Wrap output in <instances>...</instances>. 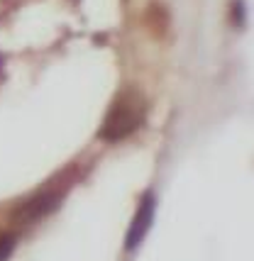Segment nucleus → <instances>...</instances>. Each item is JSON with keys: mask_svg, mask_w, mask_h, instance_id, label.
<instances>
[{"mask_svg": "<svg viewBox=\"0 0 254 261\" xmlns=\"http://www.w3.org/2000/svg\"><path fill=\"white\" fill-rule=\"evenodd\" d=\"M144 113H147L144 98L137 91H122L115 98V102L110 105L98 135L105 142H120L144 122Z\"/></svg>", "mask_w": 254, "mask_h": 261, "instance_id": "nucleus-1", "label": "nucleus"}, {"mask_svg": "<svg viewBox=\"0 0 254 261\" xmlns=\"http://www.w3.org/2000/svg\"><path fill=\"white\" fill-rule=\"evenodd\" d=\"M73 178H76V169H66L64 173H59L42 193H37L30 203H24L22 207H17V220H20V222H37L39 217L54 213L57 205L64 200L66 191L73 186Z\"/></svg>", "mask_w": 254, "mask_h": 261, "instance_id": "nucleus-2", "label": "nucleus"}, {"mask_svg": "<svg viewBox=\"0 0 254 261\" xmlns=\"http://www.w3.org/2000/svg\"><path fill=\"white\" fill-rule=\"evenodd\" d=\"M151 220H154V195L147 193L142 198V203L137 207V215H135L132 225H130V232H127V239H125L127 251H135L144 242V237H147V232L151 227Z\"/></svg>", "mask_w": 254, "mask_h": 261, "instance_id": "nucleus-3", "label": "nucleus"}, {"mask_svg": "<svg viewBox=\"0 0 254 261\" xmlns=\"http://www.w3.org/2000/svg\"><path fill=\"white\" fill-rule=\"evenodd\" d=\"M15 249V237L12 234H0V261H8Z\"/></svg>", "mask_w": 254, "mask_h": 261, "instance_id": "nucleus-4", "label": "nucleus"}]
</instances>
